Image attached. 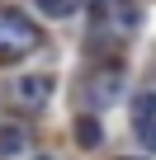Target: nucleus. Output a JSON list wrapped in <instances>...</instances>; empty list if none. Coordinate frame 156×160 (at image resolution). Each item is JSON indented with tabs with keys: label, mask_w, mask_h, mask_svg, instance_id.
<instances>
[{
	"label": "nucleus",
	"mask_w": 156,
	"mask_h": 160,
	"mask_svg": "<svg viewBox=\"0 0 156 160\" xmlns=\"http://www.w3.org/2000/svg\"><path fill=\"white\" fill-rule=\"evenodd\" d=\"M142 137H147V146L156 151V122H151V127H142Z\"/></svg>",
	"instance_id": "0eeeda50"
},
{
	"label": "nucleus",
	"mask_w": 156,
	"mask_h": 160,
	"mask_svg": "<svg viewBox=\"0 0 156 160\" xmlns=\"http://www.w3.org/2000/svg\"><path fill=\"white\" fill-rule=\"evenodd\" d=\"M14 99L24 108H43L52 99V75H19L14 80Z\"/></svg>",
	"instance_id": "f03ea898"
},
{
	"label": "nucleus",
	"mask_w": 156,
	"mask_h": 160,
	"mask_svg": "<svg viewBox=\"0 0 156 160\" xmlns=\"http://www.w3.org/2000/svg\"><path fill=\"white\" fill-rule=\"evenodd\" d=\"M132 122H137V127H151V122H156V94H151V90H142V94L132 99Z\"/></svg>",
	"instance_id": "20e7f679"
},
{
	"label": "nucleus",
	"mask_w": 156,
	"mask_h": 160,
	"mask_svg": "<svg viewBox=\"0 0 156 160\" xmlns=\"http://www.w3.org/2000/svg\"><path fill=\"white\" fill-rule=\"evenodd\" d=\"M76 137H81V146H100L104 141V127L95 118H81V122H76Z\"/></svg>",
	"instance_id": "423d86ee"
},
{
	"label": "nucleus",
	"mask_w": 156,
	"mask_h": 160,
	"mask_svg": "<svg viewBox=\"0 0 156 160\" xmlns=\"http://www.w3.org/2000/svg\"><path fill=\"white\" fill-rule=\"evenodd\" d=\"M24 146H29L24 127H14V122H5V127H0V160H14V155H24Z\"/></svg>",
	"instance_id": "7ed1b4c3"
},
{
	"label": "nucleus",
	"mask_w": 156,
	"mask_h": 160,
	"mask_svg": "<svg viewBox=\"0 0 156 160\" xmlns=\"http://www.w3.org/2000/svg\"><path fill=\"white\" fill-rule=\"evenodd\" d=\"M38 10H43L47 19H66V14L81 10V0H38Z\"/></svg>",
	"instance_id": "39448f33"
},
{
	"label": "nucleus",
	"mask_w": 156,
	"mask_h": 160,
	"mask_svg": "<svg viewBox=\"0 0 156 160\" xmlns=\"http://www.w3.org/2000/svg\"><path fill=\"white\" fill-rule=\"evenodd\" d=\"M29 47H38V28L19 14H0V61H14Z\"/></svg>",
	"instance_id": "f257e3e1"
}]
</instances>
